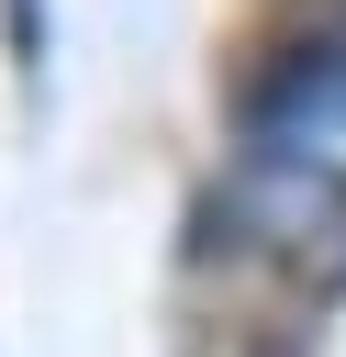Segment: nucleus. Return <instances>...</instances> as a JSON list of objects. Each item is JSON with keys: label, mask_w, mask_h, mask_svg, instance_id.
<instances>
[{"label": "nucleus", "mask_w": 346, "mask_h": 357, "mask_svg": "<svg viewBox=\"0 0 346 357\" xmlns=\"http://www.w3.org/2000/svg\"><path fill=\"white\" fill-rule=\"evenodd\" d=\"M246 134L257 145H324V134H346V11L324 33H301V45L268 56V78L246 89Z\"/></svg>", "instance_id": "obj_2"}, {"label": "nucleus", "mask_w": 346, "mask_h": 357, "mask_svg": "<svg viewBox=\"0 0 346 357\" xmlns=\"http://www.w3.org/2000/svg\"><path fill=\"white\" fill-rule=\"evenodd\" d=\"M201 257L279 279L290 312H324L346 290V167H324L301 145H257L201 201Z\"/></svg>", "instance_id": "obj_1"}]
</instances>
